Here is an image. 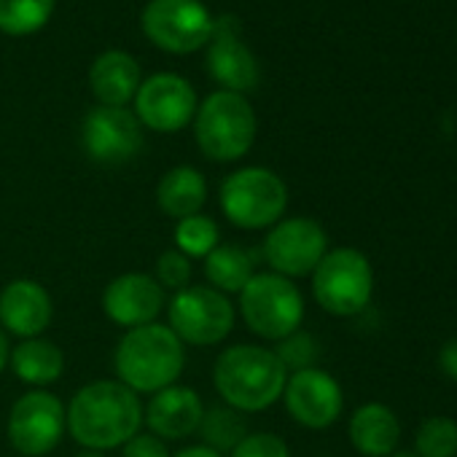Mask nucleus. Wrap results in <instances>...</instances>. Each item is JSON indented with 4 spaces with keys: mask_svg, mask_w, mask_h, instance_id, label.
Segmentation results:
<instances>
[{
    "mask_svg": "<svg viewBox=\"0 0 457 457\" xmlns=\"http://www.w3.org/2000/svg\"><path fill=\"white\" fill-rule=\"evenodd\" d=\"M137 121L154 132H178L196 116V95L191 84L175 73L151 76L135 95Z\"/></svg>",
    "mask_w": 457,
    "mask_h": 457,
    "instance_id": "obj_14",
    "label": "nucleus"
},
{
    "mask_svg": "<svg viewBox=\"0 0 457 457\" xmlns=\"http://www.w3.org/2000/svg\"><path fill=\"white\" fill-rule=\"evenodd\" d=\"M275 355L280 358V363L286 366L288 374L294 371H304V369H315L320 361V342L310 334V331H294L286 339L278 342Z\"/></svg>",
    "mask_w": 457,
    "mask_h": 457,
    "instance_id": "obj_28",
    "label": "nucleus"
},
{
    "mask_svg": "<svg viewBox=\"0 0 457 457\" xmlns=\"http://www.w3.org/2000/svg\"><path fill=\"white\" fill-rule=\"evenodd\" d=\"M286 411L294 422L310 430H326L331 428L345 409V393L334 374L323 369H304L288 374L286 390H283Z\"/></svg>",
    "mask_w": 457,
    "mask_h": 457,
    "instance_id": "obj_12",
    "label": "nucleus"
},
{
    "mask_svg": "<svg viewBox=\"0 0 457 457\" xmlns=\"http://www.w3.org/2000/svg\"><path fill=\"white\" fill-rule=\"evenodd\" d=\"M100 304L113 326L129 331L137 326L156 323V318L167 307V294L154 275L124 272L105 286Z\"/></svg>",
    "mask_w": 457,
    "mask_h": 457,
    "instance_id": "obj_15",
    "label": "nucleus"
},
{
    "mask_svg": "<svg viewBox=\"0 0 457 457\" xmlns=\"http://www.w3.org/2000/svg\"><path fill=\"white\" fill-rule=\"evenodd\" d=\"M199 151L212 162H237L256 140V113L243 95L215 92L210 95L194 121Z\"/></svg>",
    "mask_w": 457,
    "mask_h": 457,
    "instance_id": "obj_5",
    "label": "nucleus"
},
{
    "mask_svg": "<svg viewBox=\"0 0 457 457\" xmlns=\"http://www.w3.org/2000/svg\"><path fill=\"white\" fill-rule=\"evenodd\" d=\"M76 457H105V452H97V449H81V452H76Z\"/></svg>",
    "mask_w": 457,
    "mask_h": 457,
    "instance_id": "obj_35",
    "label": "nucleus"
},
{
    "mask_svg": "<svg viewBox=\"0 0 457 457\" xmlns=\"http://www.w3.org/2000/svg\"><path fill=\"white\" fill-rule=\"evenodd\" d=\"M288 371L272 347L232 345L212 363V385L226 406L256 414L283 398Z\"/></svg>",
    "mask_w": 457,
    "mask_h": 457,
    "instance_id": "obj_2",
    "label": "nucleus"
},
{
    "mask_svg": "<svg viewBox=\"0 0 457 457\" xmlns=\"http://www.w3.org/2000/svg\"><path fill=\"white\" fill-rule=\"evenodd\" d=\"M172 457H226V454H220V452H215V449H210L204 444H194V446H186V449L175 452Z\"/></svg>",
    "mask_w": 457,
    "mask_h": 457,
    "instance_id": "obj_33",
    "label": "nucleus"
},
{
    "mask_svg": "<svg viewBox=\"0 0 457 457\" xmlns=\"http://www.w3.org/2000/svg\"><path fill=\"white\" fill-rule=\"evenodd\" d=\"M256 264H259L256 251L237 243H220L204 259V278L210 288L220 294H240L256 275Z\"/></svg>",
    "mask_w": 457,
    "mask_h": 457,
    "instance_id": "obj_23",
    "label": "nucleus"
},
{
    "mask_svg": "<svg viewBox=\"0 0 457 457\" xmlns=\"http://www.w3.org/2000/svg\"><path fill=\"white\" fill-rule=\"evenodd\" d=\"M121 457H172L167 449V441H162L154 433H135L124 446Z\"/></svg>",
    "mask_w": 457,
    "mask_h": 457,
    "instance_id": "obj_31",
    "label": "nucleus"
},
{
    "mask_svg": "<svg viewBox=\"0 0 457 457\" xmlns=\"http://www.w3.org/2000/svg\"><path fill=\"white\" fill-rule=\"evenodd\" d=\"M68 433L81 449L108 452L124 446L143 428V403L119 379H95L68 403Z\"/></svg>",
    "mask_w": 457,
    "mask_h": 457,
    "instance_id": "obj_1",
    "label": "nucleus"
},
{
    "mask_svg": "<svg viewBox=\"0 0 457 457\" xmlns=\"http://www.w3.org/2000/svg\"><path fill=\"white\" fill-rule=\"evenodd\" d=\"M312 296L334 318L361 315L374 296V267L358 248H334L315 267Z\"/></svg>",
    "mask_w": 457,
    "mask_h": 457,
    "instance_id": "obj_6",
    "label": "nucleus"
},
{
    "mask_svg": "<svg viewBox=\"0 0 457 457\" xmlns=\"http://www.w3.org/2000/svg\"><path fill=\"white\" fill-rule=\"evenodd\" d=\"M438 369L452 382H457V337L441 345V350H438Z\"/></svg>",
    "mask_w": 457,
    "mask_h": 457,
    "instance_id": "obj_32",
    "label": "nucleus"
},
{
    "mask_svg": "<svg viewBox=\"0 0 457 457\" xmlns=\"http://www.w3.org/2000/svg\"><path fill=\"white\" fill-rule=\"evenodd\" d=\"M116 379L132 393H159L178 385L186 369V345L172 334L170 326L148 323L124 331L113 350Z\"/></svg>",
    "mask_w": 457,
    "mask_h": 457,
    "instance_id": "obj_3",
    "label": "nucleus"
},
{
    "mask_svg": "<svg viewBox=\"0 0 457 457\" xmlns=\"http://www.w3.org/2000/svg\"><path fill=\"white\" fill-rule=\"evenodd\" d=\"M228 457H291V449L283 436L270 433V430H256L248 433Z\"/></svg>",
    "mask_w": 457,
    "mask_h": 457,
    "instance_id": "obj_30",
    "label": "nucleus"
},
{
    "mask_svg": "<svg viewBox=\"0 0 457 457\" xmlns=\"http://www.w3.org/2000/svg\"><path fill=\"white\" fill-rule=\"evenodd\" d=\"M218 199L228 223L245 232H259V228H272L286 215L288 186L267 167H243L223 178Z\"/></svg>",
    "mask_w": 457,
    "mask_h": 457,
    "instance_id": "obj_4",
    "label": "nucleus"
},
{
    "mask_svg": "<svg viewBox=\"0 0 457 457\" xmlns=\"http://www.w3.org/2000/svg\"><path fill=\"white\" fill-rule=\"evenodd\" d=\"M204 403L194 387L170 385L148 398L143 406V425L162 441H183L199 430Z\"/></svg>",
    "mask_w": 457,
    "mask_h": 457,
    "instance_id": "obj_18",
    "label": "nucleus"
},
{
    "mask_svg": "<svg viewBox=\"0 0 457 457\" xmlns=\"http://www.w3.org/2000/svg\"><path fill=\"white\" fill-rule=\"evenodd\" d=\"M417 457H457V420L446 414H433L414 430Z\"/></svg>",
    "mask_w": 457,
    "mask_h": 457,
    "instance_id": "obj_27",
    "label": "nucleus"
},
{
    "mask_svg": "<svg viewBox=\"0 0 457 457\" xmlns=\"http://www.w3.org/2000/svg\"><path fill=\"white\" fill-rule=\"evenodd\" d=\"M328 253L326 228L307 215L280 218L264 237L262 256L270 264V272L288 280L307 278Z\"/></svg>",
    "mask_w": 457,
    "mask_h": 457,
    "instance_id": "obj_10",
    "label": "nucleus"
},
{
    "mask_svg": "<svg viewBox=\"0 0 457 457\" xmlns=\"http://www.w3.org/2000/svg\"><path fill=\"white\" fill-rule=\"evenodd\" d=\"M9 366H12V371H14V377L20 382L44 390V387L54 385L62 377V371H65V353L54 342H49L44 337L22 339L12 350Z\"/></svg>",
    "mask_w": 457,
    "mask_h": 457,
    "instance_id": "obj_22",
    "label": "nucleus"
},
{
    "mask_svg": "<svg viewBox=\"0 0 457 457\" xmlns=\"http://www.w3.org/2000/svg\"><path fill=\"white\" fill-rule=\"evenodd\" d=\"M54 318L52 294L30 280L17 278L0 291V328L20 339H38Z\"/></svg>",
    "mask_w": 457,
    "mask_h": 457,
    "instance_id": "obj_17",
    "label": "nucleus"
},
{
    "mask_svg": "<svg viewBox=\"0 0 457 457\" xmlns=\"http://www.w3.org/2000/svg\"><path fill=\"white\" fill-rule=\"evenodd\" d=\"M54 9V0H0V30L9 36H30L41 30Z\"/></svg>",
    "mask_w": 457,
    "mask_h": 457,
    "instance_id": "obj_26",
    "label": "nucleus"
},
{
    "mask_svg": "<svg viewBox=\"0 0 457 457\" xmlns=\"http://www.w3.org/2000/svg\"><path fill=\"white\" fill-rule=\"evenodd\" d=\"M218 245H220V228L210 215L196 212L175 223V251H180L186 259L204 262Z\"/></svg>",
    "mask_w": 457,
    "mask_h": 457,
    "instance_id": "obj_25",
    "label": "nucleus"
},
{
    "mask_svg": "<svg viewBox=\"0 0 457 457\" xmlns=\"http://www.w3.org/2000/svg\"><path fill=\"white\" fill-rule=\"evenodd\" d=\"M390 457H417L414 452H393Z\"/></svg>",
    "mask_w": 457,
    "mask_h": 457,
    "instance_id": "obj_36",
    "label": "nucleus"
},
{
    "mask_svg": "<svg viewBox=\"0 0 457 457\" xmlns=\"http://www.w3.org/2000/svg\"><path fill=\"white\" fill-rule=\"evenodd\" d=\"M207 202V180L196 167L180 164L162 175L156 186V204L167 218H188L202 212Z\"/></svg>",
    "mask_w": 457,
    "mask_h": 457,
    "instance_id": "obj_21",
    "label": "nucleus"
},
{
    "mask_svg": "<svg viewBox=\"0 0 457 457\" xmlns=\"http://www.w3.org/2000/svg\"><path fill=\"white\" fill-rule=\"evenodd\" d=\"M9 355H12V345H9V337L6 331L0 328V371L9 366Z\"/></svg>",
    "mask_w": 457,
    "mask_h": 457,
    "instance_id": "obj_34",
    "label": "nucleus"
},
{
    "mask_svg": "<svg viewBox=\"0 0 457 457\" xmlns=\"http://www.w3.org/2000/svg\"><path fill=\"white\" fill-rule=\"evenodd\" d=\"M196 433L202 436L204 446H210L220 454H228L251 430H248V420L243 411L226 406V403H215V406L204 409Z\"/></svg>",
    "mask_w": 457,
    "mask_h": 457,
    "instance_id": "obj_24",
    "label": "nucleus"
},
{
    "mask_svg": "<svg viewBox=\"0 0 457 457\" xmlns=\"http://www.w3.org/2000/svg\"><path fill=\"white\" fill-rule=\"evenodd\" d=\"M9 441L22 457H46L68 430V411L52 390L22 393L9 411Z\"/></svg>",
    "mask_w": 457,
    "mask_h": 457,
    "instance_id": "obj_9",
    "label": "nucleus"
},
{
    "mask_svg": "<svg viewBox=\"0 0 457 457\" xmlns=\"http://www.w3.org/2000/svg\"><path fill=\"white\" fill-rule=\"evenodd\" d=\"M210 54L207 71L210 76L226 87V92H251L259 84V65L251 49L240 41V22L235 17H220L212 22L210 33Z\"/></svg>",
    "mask_w": 457,
    "mask_h": 457,
    "instance_id": "obj_16",
    "label": "nucleus"
},
{
    "mask_svg": "<svg viewBox=\"0 0 457 457\" xmlns=\"http://www.w3.org/2000/svg\"><path fill=\"white\" fill-rule=\"evenodd\" d=\"M323 457H331V454H323Z\"/></svg>",
    "mask_w": 457,
    "mask_h": 457,
    "instance_id": "obj_37",
    "label": "nucleus"
},
{
    "mask_svg": "<svg viewBox=\"0 0 457 457\" xmlns=\"http://www.w3.org/2000/svg\"><path fill=\"white\" fill-rule=\"evenodd\" d=\"M350 444L363 457H390L401 446V420L379 401L361 403L347 422Z\"/></svg>",
    "mask_w": 457,
    "mask_h": 457,
    "instance_id": "obj_19",
    "label": "nucleus"
},
{
    "mask_svg": "<svg viewBox=\"0 0 457 457\" xmlns=\"http://www.w3.org/2000/svg\"><path fill=\"white\" fill-rule=\"evenodd\" d=\"M237 307L210 286H188L167 302V326L191 347H212L232 334Z\"/></svg>",
    "mask_w": 457,
    "mask_h": 457,
    "instance_id": "obj_8",
    "label": "nucleus"
},
{
    "mask_svg": "<svg viewBox=\"0 0 457 457\" xmlns=\"http://www.w3.org/2000/svg\"><path fill=\"white\" fill-rule=\"evenodd\" d=\"M143 30L159 49L188 54L210 41L212 20L199 0H151L143 12Z\"/></svg>",
    "mask_w": 457,
    "mask_h": 457,
    "instance_id": "obj_11",
    "label": "nucleus"
},
{
    "mask_svg": "<svg viewBox=\"0 0 457 457\" xmlns=\"http://www.w3.org/2000/svg\"><path fill=\"white\" fill-rule=\"evenodd\" d=\"M154 278H156V283H159L164 291L178 294V291H183V288L191 286L194 264H191V259H186L180 251L170 248V251H164V253L156 259V275H154Z\"/></svg>",
    "mask_w": 457,
    "mask_h": 457,
    "instance_id": "obj_29",
    "label": "nucleus"
},
{
    "mask_svg": "<svg viewBox=\"0 0 457 457\" xmlns=\"http://www.w3.org/2000/svg\"><path fill=\"white\" fill-rule=\"evenodd\" d=\"M89 84L100 105L124 108L140 89V68L124 52H105L95 60Z\"/></svg>",
    "mask_w": 457,
    "mask_h": 457,
    "instance_id": "obj_20",
    "label": "nucleus"
},
{
    "mask_svg": "<svg viewBox=\"0 0 457 457\" xmlns=\"http://www.w3.org/2000/svg\"><path fill=\"white\" fill-rule=\"evenodd\" d=\"M81 143L89 159L100 164H124L143 148V129L137 116L127 108L100 105L87 113L81 124Z\"/></svg>",
    "mask_w": 457,
    "mask_h": 457,
    "instance_id": "obj_13",
    "label": "nucleus"
},
{
    "mask_svg": "<svg viewBox=\"0 0 457 457\" xmlns=\"http://www.w3.org/2000/svg\"><path fill=\"white\" fill-rule=\"evenodd\" d=\"M240 315L251 334L280 342L302 328L304 296L294 280L275 272H256L240 291Z\"/></svg>",
    "mask_w": 457,
    "mask_h": 457,
    "instance_id": "obj_7",
    "label": "nucleus"
}]
</instances>
